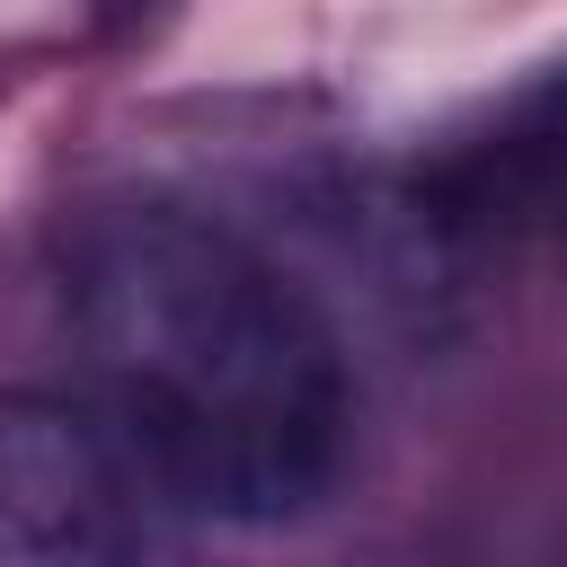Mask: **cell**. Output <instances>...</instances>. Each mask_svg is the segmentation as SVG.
<instances>
[{"instance_id":"obj_1","label":"cell","mask_w":567,"mask_h":567,"mask_svg":"<svg viewBox=\"0 0 567 567\" xmlns=\"http://www.w3.org/2000/svg\"><path fill=\"white\" fill-rule=\"evenodd\" d=\"M62 275L97 425L151 496L213 523H292L337 487L346 354L275 257L186 204H106Z\"/></svg>"},{"instance_id":"obj_2","label":"cell","mask_w":567,"mask_h":567,"mask_svg":"<svg viewBox=\"0 0 567 567\" xmlns=\"http://www.w3.org/2000/svg\"><path fill=\"white\" fill-rule=\"evenodd\" d=\"M0 567H151V487L97 408L0 399Z\"/></svg>"},{"instance_id":"obj_3","label":"cell","mask_w":567,"mask_h":567,"mask_svg":"<svg viewBox=\"0 0 567 567\" xmlns=\"http://www.w3.org/2000/svg\"><path fill=\"white\" fill-rule=\"evenodd\" d=\"M514 177L558 213V230H567V80H558V97L532 115V133H514Z\"/></svg>"}]
</instances>
